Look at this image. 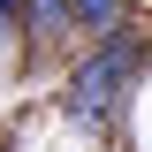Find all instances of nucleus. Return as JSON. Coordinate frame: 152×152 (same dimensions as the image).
Returning <instances> with one entry per match:
<instances>
[{"mask_svg":"<svg viewBox=\"0 0 152 152\" xmlns=\"http://www.w3.org/2000/svg\"><path fill=\"white\" fill-rule=\"evenodd\" d=\"M114 46H99L84 69H76V114H107L114 99H122V84H129V69H137V46L122 31H107Z\"/></svg>","mask_w":152,"mask_h":152,"instance_id":"1","label":"nucleus"},{"mask_svg":"<svg viewBox=\"0 0 152 152\" xmlns=\"http://www.w3.org/2000/svg\"><path fill=\"white\" fill-rule=\"evenodd\" d=\"M84 31H122V0H69Z\"/></svg>","mask_w":152,"mask_h":152,"instance_id":"2","label":"nucleus"},{"mask_svg":"<svg viewBox=\"0 0 152 152\" xmlns=\"http://www.w3.org/2000/svg\"><path fill=\"white\" fill-rule=\"evenodd\" d=\"M31 23H38L46 38H61V31L76 23V8H69V0H31Z\"/></svg>","mask_w":152,"mask_h":152,"instance_id":"3","label":"nucleus"},{"mask_svg":"<svg viewBox=\"0 0 152 152\" xmlns=\"http://www.w3.org/2000/svg\"><path fill=\"white\" fill-rule=\"evenodd\" d=\"M15 15H31V0H0V38L15 31Z\"/></svg>","mask_w":152,"mask_h":152,"instance_id":"4","label":"nucleus"}]
</instances>
